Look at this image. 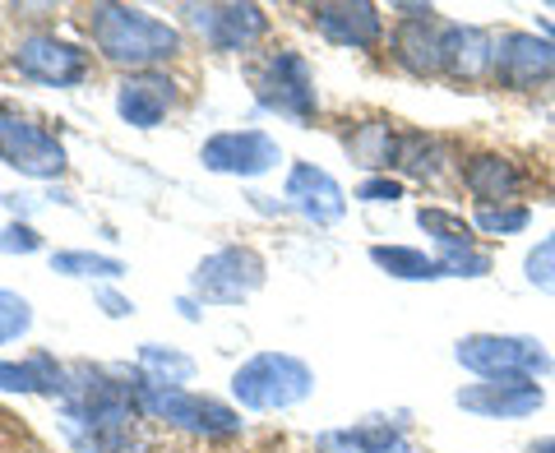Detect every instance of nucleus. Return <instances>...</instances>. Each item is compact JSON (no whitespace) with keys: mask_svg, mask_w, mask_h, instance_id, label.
<instances>
[{"mask_svg":"<svg viewBox=\"0 0 555 453\" xmlns=\"http://www.w3.org/2000/svg\"><path fill=\"white\" fill-rule=\"evenodd\" d=\"M454 403L481 422H524L546 407V389L542 379H473L454 393Z\"/></svg>","mask_w":555,"mask_h":453,"instance_id":"13","label":"nucleus"},{"mask_svg":"<svg viewBox=\"0 0 555 453\" xmlns=\"http://www.w3.org/2000/svg\"><path fill=\"white\" fill-rule=\"evenodd\" d=\"M69 365L56 357L33 352L28 361H0V393H38V398H65Z\"/></svg>","mask_w":555,"mask_h":453,"instance_id":"23","label":"nucleus"},{"mask_svg":"<svg viewBox=\"0 0 555 453\" xmlns=\"http://www.w3.org/2000/svg\"><path fill=\"white\" fill-rule=\"evenodd\" d=\"M0 250L5 255H33V250H42V236L33 232L28 222H10L5 232H0Z\"/></svg>","mask_w":555,"mask_h":453,"instance_id":"32","label":"nucleus"},{"mask_svg":"<svg viewBox=\"0 0 555 453\" xmlns=\"http://www.w3.org/2000/svg\"><path fill=\"white\" fill-rule=\"evenodd\" d=\"M495 69V33L481 24H444V79L486 83Z\"/></svg>","mask_w":555,"mask_h":453,"instance_id":"19","label":"nucleus"},{"mask_svg":"<svg viewBox=\"0 0 555 453\" xmlns=\"http://www.w3.org/2000/svg\"><path fill=\"white\" fill-rule=\"evenodd\" d=\"M315 393V371L292 352H259L232 375V398L246 412H287Z\"/></svg>","mask_w":555,"mask_h":453,"instance_id":"3","label":"nucleus"},{"mask_svg":"<svg viewBox=\"0 0 555 453\" xmlns=\"http://www.w3.org/2000/svg\"><path fill=\"white\" fill-rule=\"evenodd\" d=\"M416 226L436 241V259H440L444 277H486L495 269L491 250L477 246L473 218L454 213V208H440V204H422L416 208Z\"/></svg>","mask_w":555,"mask_h":453,"instance_id":"9","label":"nucleus"},{"mask_svg":"<svg viewBox=\"0 0 555 453\" xmlns=\"http://www.w3.org/2000/svg\"><path fill=\"white\" fill-rule=\"evenodd\" d=\"M371 264L379 273L398 277V283H440L444 269L436 255L416 250V246H371Z\"/></svg>","mask_w":555,"mask_h":453,"instance_id":"25","label":"nucleus"},{"mask_svg":"<svg viewBox=\"0 0 555 453\" xmlns=\"http://www.w3.org/2000/svg\"><path fill=\"white\" fill-rule=\"evenodd\" d=\"M315 449L320 453H412V435H408V422L371 416V422L315 435Z\"/></svg>","mask_w":555,"mask_h":453,"instance_id":"20","label":"nucleus"},{"mask_svg":"<svg viewBox=\"0 0 555 453\" xmlns=\"http://www.w3.org/2000/svg\"><path fill=\"white\" fill-rule=\"evenodd\" d=\"M0 163L33 181H56L69 167L61 139L14 107H0Z\"/></svg>","mask_w":555,"mask_h":453,"instance_id":"8","label":"nucleus"},{"mask_svg":"<svg viewBox=\"0 0 555 453\" xmlns=\"http://www.w3.org/2000/svg\"><path fill=\"white\" fill-rule=\"evenodd\" d=\"M93 301H98L102 310H107L112 320L134 315V301H130V296H120V292H112V287H98V292H93Z\"/></svg>","mask_w":555,"mask_h":453,"instance_id":"33","label":"nucleus"},{"mask_svg":"<svg viewBox=\"0 0 555 453\" xmlns=\"http://www.w3.org/2000/svg\"><path fill=\"white\" fill-rule=\"evenodd\" d=\"M283 199H287V208H297L310 226H334L347 218V190L315 163H292L287 181H283Z\"/></svg>","mask_w":555,"mask_h":453,"instance_id":"16","label":"nucleus"},{"mask_svg":"<svg viewBox=\"0 0 555 453\" xmlns=\"http://www.w3.org/2000/svg\"><path fill=\"white\" fill-rule=\"evenodd\" d=\"M555 79V38L532 28H505L495 38V69L491 83L509 93H537Z\"/></svg>","mask_w":555,"mask_h":453,"instance_id":"10","label":"nucleus"},{"mask_svg":"<svg viewBox=\"0 0 555 453\" xmlns=\"http://www.w3.org/2000/svg\"><path fill=\"white\" fill-rule=\"evenodd\" d=\"M524 277H528V287H537L542 296H555V232L542 236L524 255Z\"/></svg>","mask_w":555,"mask_h":453,"instance_id":"29","label":"nucleus"},{"mask_svg":"<svg viewBox=\"0 0 555 453\" xmlns=\"http://www.w3.org/2000/svg\"><path fill=\"white\" fill-rule=\"evenodd\" d=\"M454 361L473 379H551L555 357L528 334H467L454 342Z\"/></svg>","mask_w":555,"mask_h":453,"instance_id":"4","label":"nucleus"},{"mask_svg":"<svg viewBox=\"0 0 555 453\" xmlns=\"http://www.w3.org/2000/svg\"><path fill=\"white\" fill-rule=\"evenodd\" d=\"M204 171L218 177H236V181H255L283 163V148L269 130H222L199 148Z\"/></svg>","mask_w":555,"mask_h":453,"instance_id":"12","label":"nucleus"},{"mask_svg":"<svg viewBox=\"0 0 555 453\" xmlns=\"http://www.w3.org/2000/svg\"><path fill=\"white\" fill-rule=\"evenodd\" d=\"M463 190L477 199V208H495V204H518V195L528 190L524 167L505 153H473V158L459 163Z\"/></svg>","mask_w":555,"mask_h":453,"instance_id":"18","label":"nucleus"},{"mask_svg":"<svg viewBox=\"0 0 555 453\" xmlns=\"http://www.w3.org/2000/svg\"><path fill=\"white\" fill-rule=\"evenodd\" d=\"M393 61L412 79H440L444 69V24L440 20H403L393 28Z\"/></svg>","mask_w":555,"mask_h":453,"instance_id":"21","label":"nucleus"},{"mask_svg":"<svg viewBox=\"0 0 555 453\" xmlns=\"http://www.w3.org/2000/svg\"><path fill=\"white\" fill-rule=\"evenodd\" d=\"M250 89L255 102L269 116H283L292 126H306L320 112V93H315V75H310V61L292 47H278L269 56H259L250 69Z\"/></svg>","mask_w":555,"mask_h":453,"instance_id":"5","label":"nucleus"},{"mask_svg":"<svg viewBox=\"0 0 555 453\" xmlns=\"http://www.w3.org/2000/svg\"><path fill=\"white\" fill-rule=\"evenodd\" d=\"M398 144H403V134H398L393 120H385V116L357 120V126L343 134L347 158L361 171H371V177H389V167H398Z\"/></svg>","mask_w":555,"mask_h":453,"instance_id":"22","label":"nucleus"},{"mask_svg":"<svg viewBox=\"0 0 555 453\" xmlns=\"http://www.w3.org/2000/svg\"><path fill=\"white\" fill-rule=\"evenodd\" d=\"M181 14L214 51H250L269 33L264 5H181Z\"/></svg>","mask_w":555,"mask_h":453,"instance_id":"14","label":"nucleus"},{"mask_svg":"<svg viewBox=\"0 0 555 453\" xmlns=\"http://www.w3.org/2000/svg\"><path fill=\"white\" fill-rule=\"evenodd\" d=\"M61 430L75 453H149L139 385H126L102 365H69Z\"/></svg>","mask_w":555,"mask_h":453,"instance_id":"1","label":"nucleus"},{"mask_svg":"<svg viewBox=\"0 0 555 453\" xmlns=\"http://www.w3.org/2000/svg\"><path fill=\"white\" fill-rule=\"evenodd\" d=\"M28 328H33V306H28V296L0 287V347H5V342H20Z\"/></svg>","mask_w":555,"mask_h":453,"instance_id":"30","label":"nucleus"},{"mask_svg":"<svg viewBox=\"0 0 555 453\" xmlns=\"http://www.w3.org/2000/svg\"><path fill=\"white\" fill-rule=\"evenodd\" d=\"M398 14H403V20H436V10L430 5H393Z\"/></svg>","mask_w":555,"mask_h":453,"instance_id":"34","label":"nucleus"},{"mask_svg":"<svg viewBox=\"0 0 555 453\" xmlns=\"http://www.w3.org/2000/svg\"><path fill=\"white\" fill-rule=\"evenodd\" d=\"M449 163H454V148H449L440 134L408 130L403 144H398V171H403L408 181H440Z\"/></svg>","mask_w":555,"mask_h":453,"instance_id":"24","label":"nucleus"},{"mask_svg":"<svg viewBox=\"0 0 555 453\" xmlns=\"http://www.w3.org/2000/svg\"><path fill=\"white\" fill-rule=\"evenodd\" d=\"M473 226L481 236H518L532 226L528 204H495V208H473Z\"/></svg>","mask_w":555,"mask_h":453,"instance_id":"28","label":"nucleus"},{"mask_svg":"<svg viewBox=\"0 0 555 453\" xmlns=\"http://www.w3.org/2000/svg\"><path fill=\"white\" fill-rule=\"evenodd\" d=\"M51 273L89 277V283H116V277L126 273V259L93 255V250H61V255H51Z\"/></svg>","mask_w":555,"mask_h":453,"instance_id":"27","label":"nucleus"},{"mask_svg":"<svg viewBox=\"0 0 555 453\" xmlns=\"http://www.w3.org/2000/svg\"><path fill=\"white\" fill-rule=\"evenodd\" d=\"M181 315H185V320H199V306H195V301H190V296H185V301H181Z\"/></svg>","mask_w":555,"mask_h":453,"instance_id":"36","label":"nucleus"},{"mask_svg":"<svg viewBox=\"0 0 555 453\" xmlns=\"http://www.w3.org/2000/svg\"><path fill=\"white\" fill-rule=\"evenodd\" d=\"M357 199L361 204H398L403 199V181L398 177H366L357 185Z\"/></svg>","mask_w":555,"mask_h":453,"instance_id":"31","label":"nucleus"},{"mask_svg":"<svg viewBox=\"0 0 555 453\" xmlns=\"http://www.w3.org/2000/svg\"><path fill=\"white\" fill-rule=\"evenodd\" d=\"M89 38L102 61L130 69V75L158 69L163 61L181 56V28H171L167 20H153V14L139 5H93Z\"/></svg>","mask_w":555,"mask_h":453,"instance_id":"2","label":"nucleus"},{"mask_svg":"<svg viewBox=\"0 0 555 453\" xmlns=\"http://www.w3.org/2000/svg\"><path fill=\"white\" fill-rule=\"evenodd\" d=\"M10 65L24 79L47 83V89H75L89 79V51L56 38V33H24L10 51Z\"/></svg>","mask_w":555,"mask_h":453,"instance_id":"11","label":"nucleus"},{"mask_svg":"<svg viewBox=\"0 0 555 453\" xmlns=\"http://www.w3.org/2000/svg\"><path fill=\"white\" fill-rule=\"evenodd\" d=\"M195 357L177 352V347H163V342H144L139 347V375L149 379V385H167V389H185L190 379H195Z\"/></svg>","mask_w":555,"mask_h":453,"instance_id":"26","label":"nucleus"},{"mask_svg":"<svg viewBox=\"0 0 555 453\" xmlns=\"http://www.w3.org/2000/svg\"><path fill=\"white\" fill-rule=\"evenodd\" d=\"M264 277H269V264L259 250L222 246L199 259V269L190 273V292H195L204 306H241L264 287Z\"/></svg>","mask_w":555,"mask_h":453,"instance_id":"7","label":"nucleus"},{"mask_svg":"<svg viewBox=\"0 0 555 453\" xmlns=\"http://www.w3.org/2000/svg\"><path fill=\"white\" fill-rule=\"evenodd\" d=\"M177 107V83H171L163 69H139L126 75L116 89V116L134 130H158L167 112Z\"/></svg>","mask_w":555,"mask_h":453,"instance_id":"17","label":"nucleus"},{"mask_svg":"<svg viewBox=\"0 0 555 453\" xmlns=\"http://www.w3.org/2000/svg\"><path fill=\"white\" fill-rule=\"evenodd\" d=\"M139 407H144L149 422H167L185 435H199V440H228L241 430V412L218 403L208 393L195 389H167V385H149L139 375Z\"/></svg>","mask_w":555,"mask_h":453,"instance_id":"6","label":"nucleus"},{"mask_svg":"<svg viewBox=\"0 0 555 453\" xmlns=\"http://www.w3.org/2000/svg\"><path fill=\"white\" fill-rule=\"evenodd\" d=\"M310 24L334 47L375 51L385 42V14L371 0H324V5H310Z\"/></svg>","mask_w":555,"mask_h":453,"instance_id":"15","label":"nucleus"},{"mask_svg":"<svg viewBox=\"0 0 555 453\" xmlns=\"http://www.w3.org/2000/svg\"><path fill=\"white\" fill-rule=\"evenodd\" d=\"M524 453H555V435H542V440H532Z\"/></svg>","mask_w":555,"mask_h":453,"instance_id":"35","label":"nucleus"}]
</instances>
